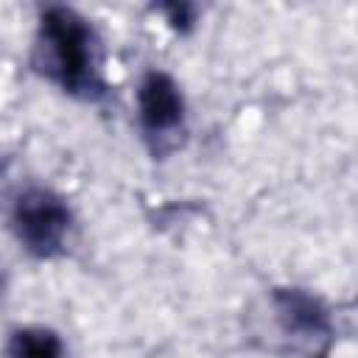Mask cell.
Masks as SVG:
<instances>
[{"label": "cell", "instance_id": "cell-1", "mask_svg": "<svg viewBox=\"0 0 358 358\" xmlns=\"http://www.w3.org/2000/svg\"><path fill=\"white\" fill-rule=\"evenodd\" d=\"M31 64L73 98L98 101L106 95L98 34L70 6H45L39 11Z\"/></svg>", "mask_w": 358, "mask_h": 358}, {"label": "cell", "instance_id": "cell-4", "mask_svg": "<svg viewBox=\"0 0 358 358\" xmlns=\"http://www.w3.org/2000/svg\"><path fill=\"white\" fill-rule=\"evenodd\" d=\"M137 117L140 131L154 154V159H165L185 140V95L179 84L162 73L148 70L137 87Z\"/></svg>", "mask_w": 358, "mask_h": 358}, {"label": "cell", "instance_id": "cell-6", "mask_svg": "<svg viewBox=\"0 0 358 358\" xmlns=\"http://www.w3.org/2000/svg\"><path fill=\"white\" fill-rule=\"evenodd\" d=\"M159 8H162V14L168 17V25H171L173 31H179V34L190 31L193 22H196V6H193V3H165V6H159Z\"/></svg>", "mask_w": 358, "mask_h": 358}, {"label": "cell", "instance_id": "cell-5", "mask_svg": "<svg viewBox=\"0 0 358 358\" xmlns=\"http://www.w3.org/2000/svg\"><path fill=\"white\" fill-rule=\"evenodd\" d=\"M8 358H64V344L50 327H20L8 338Z\"/></svg>", "mask_w": 358, "mask_h": 358}, {"label": "cell", "instance_id": "cell-3", "mask_svg": "<svg viewBox=\"0 0 358 358\" xmlns=\"http://www.w3.org/2000/svg\"><path fill=\"white\" fill-rule=\"evenodd\" d=\"M274 322L299 358H327L333 347V316L330 308L305 288H274L271 291Z\"/></svg>", "mask_w": 358, "mask_h": 358}, {"label": "cell", "instance_id": "cell-2", "mask_svg": "<svg viewBox=\"0 0 358 358\" xmlns=\"http://www.w3.org/2000/svg\"><path fill=\"white\" fill-rule=\"evenodd\" d=\"M70 227L73 213L67 201L48 187H28L11 204V232L36 260L62 255Z\"/></svg>", "mask_w": 358, "mask_h": 358}]
</instances>
